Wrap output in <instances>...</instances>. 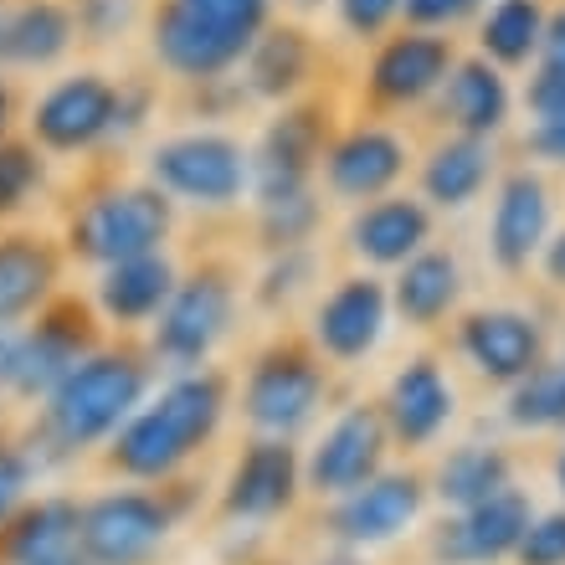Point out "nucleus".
Wrapping results in <instances>:
<instances>
[{
	"mask_svg": "<svg viewBox=\"0 0 565 565\" xmlns=\"http://www.w3.org/2000/svg\"><path fill=\"white\" fill-rule=\"evenodd\" d=\"M232 309H237V294H232V282L226 273L206 268L195 273V278H180L170 303L160 309L154 319V360L170 365V371H201L211 360V350L226 340V329H232Z\"/></svg>",
	"mask_w": 565,
	"mask_h": 565,
	"instance_id": "obj_8",
	"label": "nucleus"
},
{
	"mask_svg": "<svg viewBox=\"0 0 565 565\" xmlns=\"http://www.w3.org/2000/svg\"><path fill=\"white\" fill-rule=\"evenodd\" d=\"M268 11L273 0H160L149 15L154 62L185 83H216L253 52Z\"/></svg>",
	"mask_w": 565,
	"mask_h": 565,
	"instance_id": "obj_3",
	"label": "nucleus"
},
{
	"mask_svg": "<svg viewBox=\"0 0 565 565\" xmlns=\"http://www.w3.org/2000/svg\"><path fill=\"white\" fill-rule=\"evenodd\" d=\"M298 493V452L282 437H257L226 478V520H273Z\"/></svg>",
	"mask_w": 565,
	"mask_h": 565,
	"instance_id": "obj_15",
	"label": "nucleus"
},
{
	"mask_svg": "<svg viewBox=\"0 0 565 565\" xmlns=\"http://www.w3.org/2000/svg\"><path fill=\"white\" fill-rule=\"evenodd\" d=\"M437 483H443L447 504L473 509L509 489V462H504V452H489V447H462V452H452V458L443 462V478H437Z\"/></svg>",
	"mask_w": 565,
	"mask_h": 565,
	"instance_id": "obj_32",
	"label": "nucleus"
},
{
	"mask_svg": "<svg viewBox=\"0 0 565 565\" xmlns=\"http://www.w3.org/2000/svg\"><path fill=\"white\" fill-rule=\"evenodd\" d=\"M396 11L402 0H340V21L350 26V36H381Z\"/></svg>",
	"mask_w": 565,
	"mask_h": 565,
	"instance_id": "obj_39",
	"label": "nucleus"
},
{
	"mask_svg": "<svg viewBox=\"0 0 565 565\" xmlns=\"http://www.w3.org/2000/svg\"><path fill=\"white\" fill-rule=\"evenodd\" d=\"M36 458H31L26 437H15V431L0 427V530L31 504V493H36Z\"/></svg>",
	"mask_w": 565,
	"mask_h": 565,
	"instance_id": "obj_35",
	"label": "nucleus"
},
{
	"mask_svg": "<svg viewBox=\"0 0 565 565\" xmlns=\"http://www.w3.org/2000/svg\"><path fill=\"white\" fill-rule=\"evenodd\" d=\"M15 340H21V329L0 324V402H11V375H15Z\"/></svg>",
	"mask_w": 565,
	"mask_h": 565,
	"instance_id": "obj_43",
	"label": "nucleus"
},
{
	"mask_svg": "<svg viewBox=\"0 0 565 565\" xmlns=\"http://www.w3.org/2000/svg\"><path fill=\"white\" fill-rule=\"evenodd\" d=\"M319 114L313 108H294L273 124L263 145L253 154V185L257 201H282V195H303L313 175V160H319Z\"/></svg>",
	"mask_w": 565,
	"mask_h": 565,
	"instance_id": "obj_16",
	"label": "nucleus"
},
{
	"mask_svg": "<svg viewBox=\"0 0 565 565\" xmlns=\"http://www.w3.org/2000/svg\"><path fill=\"white\" fill-rule=\"evenodd\" d=\"M447 67H452V52L443 36H396L375 57L371 88L386 104H417L437 83H447Z\"/></svg>",
	"mask_w": 565,
	"mask_h": 565,
	"instance_id": "obj_22",
	"label": "nucleus"
},
{
	"mask_svg": "<svg viewBox=\"0 0 565 565\" xmlns=\"http://www.w3.org/2000/svg\"><path fill=\"white\" fill-rule=\"evenodd\" d=\"M77 42L108 46L139 21V0H73Z\"/></svg>",
	"mask_w": 565,
	"mask_h": 565,
	"instance_id": "obj_36",
	"label": "nucleus"
},
{
	"mask_svg": "<svg viewBox=\"0 0 565 565\" xmlns=\"http://www.w3.org/2000/svg\"><path fill=\"white\" fill-rule=\"evenodd\" d=\"M11 119H15V98H11V88H6V77H0V139L11 135Z\"/></svg>",
	"mask_w": 565,
	"mask_h": 565,
	"instance_id": "obj_45",
	"label": "nucleus"
},
{
	"mask_svg": "<svg viewBox=\"0 0 565 565\" xmlns=\"http://www.w3.org/2000/svg\"><path fill=\"white\" fill-rule=\"evenodd\" d=\"M530 108H535L540 119H551V114H565V67L545 62L540 77L530 83Z\"/></svg>",
	"mask_w": 565,
	"mask_h": 565,
	"instance_id": "obj_40",
	"label": "nucleus"
},
{
	"mask_svg": "<svg viewBox=\"0 0 565 565\" xmlns=\"http://www.w3.org/2000/svg\"><path fill=\"white\" fill-rule=\"evenodd\" d=\"M149 185L185 206H232L253 185V160L232 135H175L149 149Z\"/></svg>",
	"mask_w": 565,
	"mask_h": 565,
	"instance_id": "obj_6",
	"label": "nucleus"
},
{
	"mask_svg": "<svg viewBox=\"0 0 565 565\" xmlns=\"http://www.w3.org/2000/svg\"><path fill=\"white\" fill-rule=\"evenodd\" d=\"M447 417H452V391H447V381L437 375L431 360H412V365L391 381L386 427L396 431L402 443L422 447L447 427Z\"/></svg>",
	"mask_w": 565,
	"mask_h": 565,
	"instance_id": "obj_24",
	"label": "nucleus"
},
{
	"mask_svg": "<svg viewBox=\"0 0 565 565\" xmlns=\"http://www.w3.org/2000/svg\"><path fill=\"white\" fill-rule=\"evenodd\" d=\"M313 222H319V206H313V195H282V201H263V237H268V247H298V242L313 232Z\"/></svg>",
	"mask_w": 565,
	"mask_h": 565,
	"instance_id": "obj_37",
	"label": "nucleus"
},
{
	"mask_svg": "<svg viewBox=\"0 0 565 565\" xmlns=\"http://www.w3.org/2000/svg\"><path fill=\"white\" fill-rule=\"evenodd\" d=\"M520 561L524 565H565V514L535 520L520 540Z\"/></svg>",
	"mask_w": 565,
	"mask_h": 565,
	"instance_id": "obj_38",
	"label": "nucleus"
},
{
	"mask_svg": "<svg viewBox=\"0 0 565 565\" xmlns=\"http://www.w3.org/2000/svg\"><path fill=\"white\" fill-rule=\"evenodd\" d=\"M561 489H565V452H561Z\"/></svg>",
	"mask_w": 565,
	"mask_h": 565,
	"instance_id": "obj_47",
	"label": "nucleus"
},
{
	"mask_svg": "<svg viewBox=\"0 0 565 565\" xmlns=\"http://www.w3.org/2000/svg\"><path fill=\"white\" fill-rule=\"evenodd\" d=\"M98 324H104V319L93 313V303H83V298H73V294H57L31 324H21L11 402L36 412V406L52 396V386H57L62 375L104 344L98 340Z\"/></svg>",
	"mask_w": 565,
	"mask_h": 565,
	"instance_id": "obj_5",
	"label": "nucleus"
},
{
	"mask_svg": "<svg viewBox=\"0 0 565 565\" xmlns=\"http://www.w3.org/2000/svg\"><path fill=\"white\" fill-rule=\"evenodd\" d=\"M545 226H551L545 185L535 175H509L499 191V211H493V257L504 268H524L545 242Z\"/></svg>",
	"mask_w": 565,
	"mask_h": 565,
	"instance_id": "obj_25",
	"label": "nucleus"
},
{
	"mask_svg": "<svg viewBox=\"0 0 565 565\" xmlns=\"http://www.w3.org/2000/svg\"><path fill=\"white\" fill-rule=\"evenodd\" d=\"M535 149L545 154V160H565V114H551V119H540Z\"/></svg>",
	"mask_w": 565,
	"mask_h": 565,
	"instance_id": "obj_42",
	"label": "nucleus"
},
{
	"mask_svg": "<svg viewBox=\"0 0 565 565\" xmlns=\"http://www.w3.org/2000/svg\"><path fill=\"white\" fill-rule=\"evenodd\" d=\"M431 222L417 201H375L350 222V247L365 263H406L422 253Z\"/></svg>",
	"mask_w": 565,
	"mask_h": 565,
	"instance_id": "obj_26",
	"label": "nucleus"
},
{
	"mask_svg": "<svg viewBox=\"0 0 565 565\" xmlns=\"http://www.w3.org/2000/svg\"><path fill=\"white\" fill-rule=\"evenodd\" d=\"M540 42H545V62H555V67H565V11L555 15L551 26H545V36H540Z\"/></svg>",
	"mask_w": 565,
	"mask_h": 565,
	"instance_id": "obj_44",
	"label": "nucleus"
},
{
	"mask_svg": "<svg viewBox=\"0 0 565 565\" xmlns=\"http://www.w3.org/2000/svg\"><path fill=\"white\" fill-rule=\"evenodd\" d=\"M545 268H551V278H555V282H565V237L551 247V257H545Z\"/></svg>",
	"mask_w": 565,
	"mask_h": 565,
	"instance_id": "obj_46",
	"label": "nucleus"
},
{
	"mask_svg": "<svg viewBox=\"0 0 565 565\" xmlns=\"http://www.w3.org/2000/svg\"><path fill=\"white\" fill-rule=\"evenodd\" d=\"M247 88L257 98H288L303 88V77L313 67V46L298 26H263V36L247 52Z\"/></svg>",
	"mask_w": 565,
	"mask_h": 565,
	"instance_id": "obj_27",
	"label": "nucleus"
},
{
	"mask_svg": "<svg viewBox=\"0 0 565 565\" xmlns=\"http://www.w3.org/2000/svg\"><path fill=\"white\" fill-rule=\"evenodd\" d=\"M67 263L73 257L62 237H46L31 226H0V324H31L62 294Z\"/></svg>",
	"mask_w": 565,
	"mask_h": 565,
	"instance_id": "obj_11",
	"label": "nucleus"
},
{
	"mask_svg": "<svg viewBox=\"0 0 565 565\" xmlns=\"http://www.w3.org/2000/svg\"><path fill=\"white\" fill-rule=\"evenodd\" d=\"M386 437H391V427L375 406H350L309 452V468H303L309 489L329 493V499H344V493L365 489V483L381 473Z\"/></svg>",
	"mask_w": 565,
	"mask_h": 565,
	"instance_id": "obj_12",
	"label": "nucleus"
},
{
	"mask_svg": "<svg viewBox=\"0 0 565 565\" xmlns=\"http://www.w3.org/2000/svg\"><path fill=\"white\" fill-rule=\"evenodd\" d=\"M175 509L149 489H104L83 499L77 535L88 565H149L164 551Z\"/></svg>",
	"mask_w": 565,
	"mask_h": 565,
	"instance_id": "obj_7",
	"label": "nucleus"
},
{
	"mask_svg": "<svg viewBox=\"0 0 565 565\" xmlns=\"http://www.w3.org/2000/svg\"><path fill=\"white\" fill-rule=\"evenodd\" d=\"M319 402H324V371L303 350H268L247 375V391H242L247 422L263 437H282V443L309 427Z\"/></svg>",
	"mask_w": 565,
	"mask_h": 565,
	"instance_id": "obj_10",
	"label": "nucleus"
},
{
	"mask_svg": "<svg viewBox=\"0 0 565 565\" xmlns=\"http://www.w3.org/2000/svg\"><path fill=\"white\" fill-rule=\"evenodd\" d=\"M540 36H545V21H540L535 0H499L493 15L483 21V46L499 62H524Z\"/></svg>",
	"mask_w": 565,
	"mask_h": 565,
	"instance_id": "obj_33",
	"label": "nucleus"
},
{
	"mask_svg": "<svg viewBox=\"0 0 565 565\" xmlns=\"http://www.w3.org/2000/svg\"><path fill=\"white\" fill-rule=\"evenodd\" d=\"M462 350L493 381H520L540 360V329L520 313H473L462 324Z\"/></svg>",
	"mask_w": 565,
	"mask_h": 565,
	"instance_id": "obj_23",
	"label": "nucleus"
},
{
	"mask_svg": "<svg viewBox=\"0 0 565 565\" xmlns=\"http://www.w3.org/2000/svg\"><path fill=\"white\" fill-rule=\"evenodd\" d=\"M447 119L458 124L462 135H493L499 124H504L509 114V88L504 77L493 73L489 62H462V67H452V77H447Z\"/></svg>",
	"mask_w": 565,
	"mask_h": 565,
	"instance_id": "obj_28",
	"label": "nucleus"
},
{
	"mask_svg": "<svg viewBox=\"0 0 565 565\" xmlns=\"http://www.w3.org/2000/svg\"><path fill=\"white\" fill-rule=\"evenodd\" d=\"M524 530H530V504L520 493H493L483 504L462 509L458 524H447V535L437 540V555L452 565H483V561H499V555L520 551Z\"/></svg>",
	"mask_w": 565,
	"mask_h": 565,
	"instance_id": "obj_20",
	"label": "nucleus"
},
{
	"mask_svg": "<svg viewBox=\"0 0 565 565\" xmlns=\"http://www.w3.org/2000/svg\"><path fill=\"white\" fill-rule=\"evenodd\" d=\"M473 0H402L406 21H417V26H443V21H458Z\"/></svg>",
	"mask_w": 565,
	"mask_h": 565,
	"instance_id": "obj_41",
	"label": "nucleus"
},
{
	"mask_svg": "<svg viewBox=\"0 0 565 565\" xmlns=\"http://www.w3.org/2000/svg\"><path fill=\"white\" fill-rule=\"evenodd\" d=\"M422 483L412 473H375L365 489L344 493L334 509V535L350 545H386L417 520Z\"/></svg>",
	"mask_w": 565,
	"mask_h": 565,
	"instance_id": "obj_19",
	"label": "nucleus"
},
{
	"mask_svg": "<svg viewBox=\"0 0 565 565\" xmlns=\"http://www.w3.org/2000/svg\"><path fill=\"white\" fill-rule=\"evenodd\" d=\"M483 180H489V149L473 135L443 145L427 164V195L437 206H468L483 191Z\"/></svg>",
	"mask_w": 565,
	"mask_h": 565,
	"instance_id": "obj_31",
	"label": "nucleus"
},
{
	"mask_svg": "<svg viewBox=\"0 0 565 565\" xmlns=\"http://www.w3.org/2000/svg\"><path fill=\"white\" fill-rule=\"evenodd\" d=\"M119 119V83L104 73H67L31 104L26 135L46 154H88L114 139Z\"/></svg>",
	"mask_w": 565,
	"mask_h": 565,
	"instance_id": "obj_9",
	"label": "nucleus"
},
{
	"mask_svg": "<svg viewBox=\"0 0 565 565\" xmlns=\"http://www.w3.org/2000/svg\"><path fill=\"white\" fill-rule=\"evenodd\" d=\"M386 329V288L375 278H344L313 313V340L329 360L371 355Z\"/></svg>",
	"mask_w": 565,
	"mask_h": 565,
	"instance_id": "obj_18",
	"label": "nucleus"
},
{
	"mask_svg": "<svg viewBox=\"0 0 565 565\" xmlns=\"http://www.w3.org/2000/svg\"><path fill=\"white\" fill-rule=\"evenodd\" d=\"M406 170V149L386 129H355L324 154V180L329 191L344 201H371V195L391 191V180Z\"/></svg>",
	"mask_w": 565,
	"mask_h": 565,
	"instance_id": "obj_21",
	"label": "nucleus"
},
{
	"mask_svg": "<svg viewBox=\"0 0 565 565\" xmlns=\"http://www.w3.org/2000/svg\"><path fill=\"white\" fill-rule=\"evenodd\" d=\"M77 46L73 0H11L0 31V67H57Z\"/></svg>",
	"mask_w": 565,
	"mask_h": 565,
	"instance_id": "obj_17",
	"label": "nucleus"
},
{
	"mask_svg": "<svg viewBox=\"0 0 565 565\" xmlns=\"http://www.w3.org/2000/svg\"><path fill=\"white\" fill-rule=\"evenodd\" d=\"M175 263L164 253H145L129 257V263H114V268H98V282H93V313L114 329H139L154 324L160 309L175 294Z\"/></svg>",
	"mask_w": 565,
	"mask_h": 565,
	"instance_id": "obj_14",
	"label": "nucleus"
},
{
	"mask_svg": "<svg viewBox=\"0 0 565 565\" xmlns=\"http://www.w3.org/2000/svg\"><path fill=\"white\" fill-rule=\"evenodd\" d=\"M77 514V493H31V504L0 530V565H88Z\"/></svg>",
	"mask_w": 565,
	"mask_h": 565,
	"instance_id": "obj_13",
	"label": "nucleus"
},
{
	"mask_svg": "<svg viewBox=\"0 0 565 565\" xmlns=\"http://www.w3.org/2000/svg\"><path fill=\"white\" fill-rule=\"evenodd\" d=\"M226 417V381L216 371H180L104 447V468L124 483H164L216 437Z\"/></svg>",
	"mask_w": 565,
	"mask_h": 565,
	"instance_id": "obj_2",
	"label": "nucleus"
},
{
	"mask_svg": "<svg viewBox=\"0 0 565 565\" xmlns=\"http://www.w3.org/2000/svg\"><path fill=\"white\" fill-rule=\"evenodd\" d=\"M46 185V149L31 135L0 139V226L26 216Z\"/></svg>",
	"mask_w": 565,
	"mask_h": 565,
	"instance_id": "obj_30",
	"label": "nucleus"
},
{
	"mask_svg": "<svg viewBox=\"0 0 565 565\" xmlns=\"http://www.w3.org/2000/svg\"><path fill=\"white\" fill-rule=\"evenodd\" d=\"M145 396L149 360L129 344H98L31 412L26 447L36 468H62V462H77L88 452H104L114 443V431L145 406Z\"/></svg>",
	"mask_w": 565,
	"mask_h": 565,
	"instance_id": "obj_1",
	"label": "nucleus"
},
{
	"mask_svg": "<svg viewBox=\"0 0 565 565\" xmlns=\"http://www.w3.org/2000/svg\"><path fill=\"white\" fill-rule=\"evenodd\" d=\"M458 298V263L447 253H417L406 257V273L396 278V309L412 324H437Z\"/></svg>",
	"mask_w": 565,
	"mask_h": 565,
	"instance_id": "obj_29",
	"label": "nucleus"
},
{
	"mask_svg": "<svg viewBox=\"0 0 565 565\" xmlns=\"http://www.w3.org/2000/svg\"><path fill=\"white\" fill-rule=\"evenodd\" d=\"M170 226H175V201L160 185H108L77 201V211L62 226V247L73 263L114 268L129 257L164 253Z\"/></svg>",
	"mask_w": 565,
	"mask_h": 565,
	"instance_id": "obj_4",
	"label": "nucleus"
},
{
	"mask_svg": "<svg viewBox=\"0 0 565 565\" xmlns=\"http://www.w3.org/2000/svg\"><path fill=\"white\" fill-rule=\"evenodd\" d=\"M509 417L520 427H561L565 422V365H535L520 375V386L509 396Z\"/></svg>",
	"mask_w": 565,
	"mask_h": 565,
	"instance_id": "obj_34",
	"label": "nucleus"
}]
</instances>
